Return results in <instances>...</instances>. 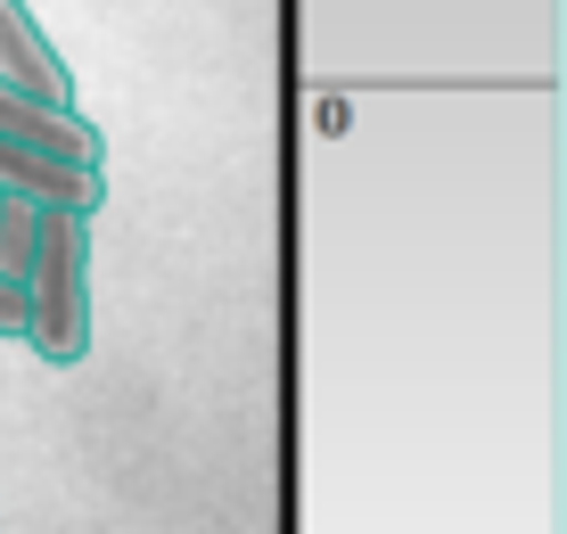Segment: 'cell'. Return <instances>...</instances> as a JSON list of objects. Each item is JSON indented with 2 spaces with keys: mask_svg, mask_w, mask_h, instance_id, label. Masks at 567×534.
Listing matches in <instances>:
<instances>
[{
  "mask_svg": "<svg viewBox=\"0 0 567 534\" xmlns=\"http://www.w3.org/2000/svg\"><path fill=\"white\" fill-rule=\"evenodd\" d=\"M17 288H25V346L50 370H74L91 353V214L42 206Z\"/></svg>",
  "mask_w": 567,
  "mask_h": 534,
  "instance_id": "cell-1",
  "label": "cell"
},
{
  "mask_svg": "<svg viewBox=\"0 0 567 534\" xmlns=\"http://www.w3.org/2000/svg\"><path fill=\"white\" fill-rule=\"evenodd\" d=\"M0 189H9V197H33V206L100 214V197H107V165H74V156H50V148L9 141V132H0Z\"/></svg>",
  "mask_w": 567,
  "mask_h": 534,
  "instance_id": "cell-2",
  "label": "cell"
},
{
  "mask_svg": "<svg viewBox=\"0 0 567 534\" xmlns=\"http://www.w3.org/2000/svg\"><path fill=\"white\" fill-rule=\"evenodd\" d=\"M0 132H9V141L50 148V156H74V165H107V132L91 124L74 99H42V91L0 83Z\"/></svg>",
  "mask_w": 567,
  "mask_h": 534,
  "instance_id": "cell-3",
  "label": "cell"
},
{
  "mask_svg": "<svg viewBox=\"0 0 567 534\" xmlns=\"http://www.w3.org/2000/svg\"><path fill=\"white\" fill-rule=\"evenodd\" d=\"M0 83L17 91H42V99H74V74H66V50L42 33V17L25 0H0Z\"/></svg>",
  "mask_w": 567,
  "mask_h": 534,
  "instance_id": "cell-4",
  "label": "cell"
},
{
  "mask_svg": "<svg viewBox=\"0 0 567 534\" xmlns=\"http://www.w3.org/2000/svg\"><path fill=\"white\" fill-rule=\"evenodd\" d=\"M33 223H42V206L0 189V271H9V280L25 271V255H33Z\"/></svg>",
  "mask_w": 567,
  "mask_h": 534,
  "instance_id": "cell-5",
  "label": "cell"
},
{
  "mask_svg": "<svg viewBox=\"0 0 567 534\" xmlns=\"http://www.w3.org/2000/svg\"><path fill=\"white\" fill-rule=\"evenodd\" d=\"M0 338H25V288L0 271Z\"/></svg>",
  "mask_w": 567,
  "mask_h": 534,
  "instance_id": "cell-6",
  "label": "cell"
}]
</instances>
